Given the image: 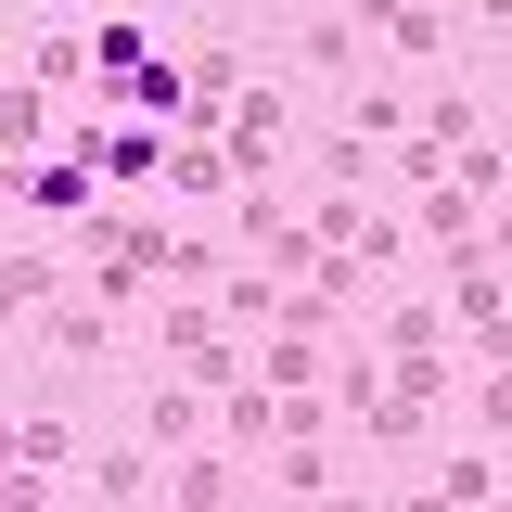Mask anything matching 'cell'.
<instances>
[{"label": "cell", "mask_w": 512, "mask_h": 512, "mask_svg": "<svg viewBox=\"0 0 512 512\" xmlns=\"http://www.w3.org/2000/svg\"><path fill=\"white\" fill-rule=\"evenodd\" d=\"M52 77H26V64H13V90H0V141H13V167H26V154H39V141H52Z\"/></svg>", "instance_id": "12"}, {"label": "cell", "mask_w": 512, "mask_h": 512, "mask_svg": "<svg viewBox=\"0 0 512 512\" xmlns=\"http://www.w3.org/2000/svg\"><path fill=\"white\" fill-rule=\"evenodd\" d=\"M410 128H436V141H474V90H461V77H436V64H423V116Z\"/></svg>", "instance_id": "16"}, {"label": "cell", "mask_w": 512, "mask_h": 512, "mask_svg": "<svg viewBox=\"0 0 512 512\" xmlns=\"http://www.w3.org/2000/svg\"><path fill=\"white\" fill-rule=\"evenodd\" d=\"M410 116H423V90H397V77H372V90H346V128H359V141H397Z\"/></svg>", "instance_id": "15"}, {"label": "cell", "mask_w": 512, "mask_h": 512, "mask_svg": "<svg viewBox=\"0 0 512 512\" xmlns=\"http://www.w3.org/2000/svg\"><path fill=\"white\" fill-rule=\"evenodd\" d=\"M346 13H372V26H397V0H346Z\"/></svg>", "instance_id": "19"}, {"label": "cell", "mask_w": 512, "mask_h": 512, "mask_svg": "<svg viewBox=\"0 0 512 512\" xmlns=\"http://www.w3.org/2000/svg\"><path fill=\"white\" fill-rule=\"evenodd\" d=\"M205 423H218V384H192V372L141 384V436H154V448H205Z\"/></svg>", "instance_id": "10"}, {"label": "cell", "mask_w": 512, "mask_h": 512, "mask_svg": "<svg viewBox=\"0 0 512 512\" xmlns=\"http://www.w3.org/2000/svg\"><path fill=\"white\" fill-rule=\"evenodd\" d=\"M372 52H384V26H372V13H308V26L282 39V64H295V77H320V90H333V77H359Z\"/></svg>", "instance_id": "9"}, {"label": "cell", "mask_w": 512, "mask_h": 512, "mask_svg": "<svg viewBox=\"0 0 512 512\" xmlns=\"http://www.w3.org/2000/svg\"><path fill=\"white\" fill-rule=\"evenodd\" d=\"M474 436L512 448V359H474Z\"/></svg>", "instance_id": "17"}, {"label": "cell", "mask_w": 512, "mask_h": 512, "mask_svg": "<svg viewBox=\"0 0 512 512\" xmlns=\"http://www.w3.org/2000/svg\"><path fill=\"white\" fill-rule=\"evenodd\" d=\"M39 295H64V256H52V244L13 256V308H39Z\"/></svg>", "instance_id": "18"}, {"label": "cell", "mask_w": 512, "mask_h": 512, "mask_svg": "<svg viewBox=\"0 0 512 512\" xmlns=\"http://www.w3.org/2000/svg\"><path fill=\"white\" fill-rule=\"evenodd\" d=\"M461 346H384V423L359 448H448V397H461Z\"/></svg>", "instance_id": "3"}, {"label": "cell", "mask_w": 512, "mask_h": 512, "mask_svg": "<svg viewBox=\"0 0 512 512\" xmlns=\"http://www.w3.org/2000/svg\"><path fill=\"white\" fill-rule=\"evenodd\" d=\"M64 487H90L77 436H64L52 410H13V500H64Z\"/></svg>", "instance_id": "8"}, {"label": "cell", "mask_w": 512, "mask_h": 512, "mask_svg": "<svg viewBox=\"0 0 512 512\" xmlns=\"http://www.w3.org/2000/svg\"><path fill=\"white\" fill-rule=\"evenodd\" d=\"M167 461H180V448H154V436L103 448V461H90V500H167Z\"/></svg>", "instance_id": "11"}, {"label": "cell", "mask_w": 512, "mask_h": 512, "mask_svg": "<svg viewBox=\"0 0 512 512\" xmlns=\"http://www.w3.org/2000/svg\"><path fill=\"white\" fill-rule=\"evenodd\" d=\"M512 474L487 461V448H436V474H423V500H448V512H474V500H500Z\"/></svg>", "instance_id": "13"}, {"label": "cell", "mask_w": 512, "mask_h": 512, "mask_svg": "<svg viewBox=\"0 0 512 512\" xmlns=\"http://www.w3.org/2000/svg\"><path fill=\"white\" fill-rule=\"evenodd\" d=\"M77 269H90V295H103V308L141 320V308H154V282L180 269V231H167L141 192H103V205L77 218Z\"/></svg>", "instance_id": "1"}, {"label": "cell", "mask_w": 512, "mask_h": 512, "mask_svg": "<svg viewBox=\"0 0 512 512\" xmlns=\"http://www.w3.org/2000/svg\"><path fill=\"white\" fill-rule=\"evenodd\" d=\"M77 154H90L116 192H154L167 154H180V128H167V116H103V128H77Z\"/></svg>", "instance_id": "6"}, {"label": "cell", "mask_w": 512, "mask_h": 512, "mask_svg": "<svg viewBox=\"0 0 512 512\" xmlns=\"http://www.w3.org/2000/svg\"><path fill=\"white\" fill-rule=\"evenodd\" d=\"M448 320H461V359H512V269L487 244L448 256Z\"/></svg>", "instance_id": "5"}, {"label": "cell", "mask_w": 512, "mask_h": 512, "mask_svg": "<svg viewBox=\"0 0 512 512\" xmlns=\"http://www.w3.org/2000/svg\"><path fill=\"white\" fill-rule=\"evenodd\" d=\"M103 192H116V180H103L90 154H26V167H13V205H26V218H52V231H77Z\"/></svg>", "instance_id": "7"}, {"label": "cell", "mask_w": 512, "mask_h": 512, "mask_svg": "<svg viewBox=\"0 0 512 512\" xmlns=\"http://www.w3.org/2000/svg\"><path fill=\"white\" fill-rule=\"evenodd\" d=\"M231 13H244V0H231Z\"/></svg>", "instance_id": "20"}, {"label": "cell", "mask_w": 512, "mask_h": 512, "mask_svg": "<svg viewBox=\"0 0 512 512\" xmlns=\"http://www.w3.org/2000/svg\"><path fill=\"white\" fill-rule=\"evenodd\" d=\"M128 346H141V320L103 308L90 282H64L39 308H13V359H77V372H128Z\"/></svg>", "instance_id": "2"}, {"label": "cell", "mask_w": 512, "mask_h": 512, "mask_svg": "<svg viewBox=\"0 0 512 512\" xmlns=\"http://www.w3.org/2000/svg\"><path fill=\"white\" fill-rule=\"evenodd\" d=\"M372 346H461V320H448V295H397V308H372Z\"/></svg>", "instance_id": "14"}, {"label": "cell", "mask_w": 512, "mask_h": 512, "mask_svg": "<svg viewBox=\"0 0 512 512\" xmlns=\"http://www.w3.org/2000/svg\"><path fill=\"white\" fill-rule=\"evenodd\" d=\"M218 141H231L244 180H282V167H295V64H282V77H244V103L218 116Z\"/></svg>", "instance_id": "4"}]
</instances>
